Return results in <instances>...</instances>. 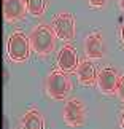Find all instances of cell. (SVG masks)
<instances>
[{
	"instance_id": "6da1fadb",
	"label": "cell",
	"mask_w": 124,
	"mask_h": 129,
	"mask_svg": "<svg viewBox=\"0 0 124 129\" xmlns=\"http://www.w3.org/2000/svg\"><path fill=\"white\" fill-rule=\"evenodd\" d=\"M30 45L32 49L35 51L38 56H46V54L53 53L54 46H56V34H54L51 26L46 24H38L33 27L30 34Z\"/></svg>"
},
{
	"instance_id": "7c38bea8",
	"label": "cell",
	"mask_w": 124,
	"mask_h": 129,
	"mask_svg": "<svg viewBox=\"0 0 124 129\" xmlns=\"http://www.w3.org/2000/svg\"><path fill=\"white\" fill-rule=\"evenodd\" d=\"M27 3V13L32 16H42L46 8V0H26Z\"/></svg>"
},
{
	"instance_id": "7a4b0ae2",
	"label": "cell",
	"mask_w": 124,
	"mask_h": 129,
	"mask_svg": "<svg viewBox=\"0 0 124 129\" xmlns=\"http://www.w3.org/2000/svg\"><path fill=\"white\" fill-rule=\"evenodd\" d=\"M30 38H29L24 32L14 30L8 38V46L7 53L10 61L13 62H26L30 54Z\"/></svg>"
},
{
	"instance_id": "5b68a950",
	"label": "cell",
	"mask_w": 124,
	"mask_h": 129,
	"mask_svg": "<svg viewBox=\"0 0 124 129\" xmlns=\"http://www.w3.org/2000/svg\"><path fill=\"white\" fill-rule=\"evenodd\" d=\"M62 116L65 124L72 126V127H78L83 126L86 121V107L80 99H70L62 110Z\"/></svg>"
},
{
	"instance_id": "8992f818",
	"label": "cell",
	"mask_w": 124,
	"mask_h": 129,
	"mask_svg": "<svg viewBox=\"0 0 124 129\" xmlns=\"http://www.w3.org/2000/svg\"><path fill=\"white\" fill-rule=\"evenodd\" d=\"M121 77L118 75L116 69L113 67H103L97 73V86L103 94H118Z\"/></svg>"
},
{
	"instance_id": "4fadbf2b",
	"label": "cell",
	"mask_w": 124,
	"mask_h": 129,
	"mask_svg": "<svg viewBox=\"0 0 124 129\" xmlns=\"http://www.w3.org/2000/svg\"><path fill=\"white\" fill-rule=\"evenodd\" d=\"M89 5H91L92 8H102V7H105L108 0H88Z\"/></svg>"
},
{
	"instance_id": "e0dca14e",
	"label": "cell",
	"mask_w": 124,
	"mask_h": 129,
	"mask_svg": "<svg viewBox=\"0 0 124 129\" xmlns=\"http://www.w3.org/2000/svg\"><path fill=\"white\" fill-rule=\"evenodd\" d=\"M121 37H122V42H124V26H122V29H121Z\"/></svg>"
},
{
	"instance_id": "52a82bcc",
	"label": "cell",
	"mask_w": 124,
	"mask_h": 129,
	"mask_svg": "<svg viewBox=\"0 0 124 129\" xmlns=\"http://www.w3.org/2000/svg\"><path fill=\"white\" fill-rule=\"evenodd\" d=\"M78 53L75 46L72 45H64L61 53L57 56V67L59 70L65 72V73H72V72H76L78 69Z\"/></svg>"
},
{
	"instance_id": "9c48e42d",
	"label": "cell",
	"mask_w": 124,
	"mask_h": 129,
	"mask_svg": "<svg viewBox=\"0 0 124 129\" xmlns=\"http://www.w3.org/2000/svg\"><path fill=\"white\" fill-rule=\"evenodd\" d=\"M84 53L89 59H102L103 57V38L100 32H94L84 40Z\"/></svg>"
},
{
	"instance_id": "30bf717a",
	"label": "cell",
	"mask_w": 124,
	"mask_h": 129,
	"mask_svg": "<svg viewBox=\"0 0 124 129\" xmlns=\"http://www.w3.org/2000/svg\"><path fill=\"white\" fill-rule=\"evenodd\" d=\"M75 73H76L80 83L84 85V86H92L94 83H97L96 67L92 66L91 61H81L80 64H78V69H76Z\"/></svg>"
},
{
	"instance_id": "5bb4252c",
	"label": "cell",
	"mask_w": 124,
	"mask_h": 129,
	"mask_svg": "<svg viewBox=\"0 0 124 129\" xmlns=\"http://www.w3.org/2000/svg\"><path fill=\"white\" fill-rule=\"evenodd\" d=\"M118 96L121 97V101L124 102V75L121 77V80H119V88H118Z\"/></svg>"
},
{
	"instance_id": "8fae6325",
	"label": "cell",
	"mask_w": 124,
	"mask_h": 129,
	"mask_svg": "<svg viewBox=\"0 0 124 129\" xmlns=\"http://www.w3.org/2000/svg\"><path fill=\"white\" fill-rule=\"evenodd\" d=\"M21 129H45L43 115L37 108L29 110L21 120Z\"/></svg>"
},
{
	"instance_id": "9a60e30c",
	"label": "cell",
	"mask_w": 124,
	"mask_h": 129,
	"mask_svg": "<svg viewBox=\"0 0 124 129\" xmlns=\"http://www.w3.org/2000/svg\"><path fill=\"white\" fill-rule=\"evenodd\" d=\"M119 124H121V129H124V110L121 112V116H119Z\"/></svg>"
},
{
	"instance_id": "3957f363",
	"label": "cell",
	"mask_w": 124,
	"mask_h": 129,
	"mask_svg": "<svg viewBox=\"0 0 124 129\" xmlns=\"http://www.w3.org/2000/svg\"><path fill=\"white\" fill-rule=\"evenodd\" d=\"M72 91V81L62 70H53L46 78V92L54 101H64Z\"/></svg>"
},
{
	"instance_id": "2e32d148",
	"label": "cell",
	"mask_w": 124,
	"mask_h": 129,
	"mask_svg": "<svg viewBox=\"0 0 124 129\" xmlns=\"http://www.w3.org/2000/svg\"><path fill=\"white\" fill-rule=\"evenodd\" d=\"M118 2H119V7L124 10V0H118Z\"/></svg>"
},
{
	"instance_id": "277c9868",
	"label": "cell",
	"mask_w": 124,
	"mask_h": 129,
	"mask_svg": "<svg viewBox=\"0 0 124 129\" xmlns=\"http://www.w3.org/2000/svg\"><path fill=\"white\" fill-rule=\"evenodd\" d=\"M51 27L59 40L70 42L75 38V18L70 13L62 11L56 14L51 21Z\"/></svg>"
},
{
	"instance_id": "ba28073f",
	"label": "cell",
	"mask_w": 124,
	"mask_h": 129,
	"mask_svg": "<svg viewBox=\"0 0 124 129\" xmlns=\"http://www.w3.org/2000/svg\"><path fill=\"white\" fill-rule=\"evenodd\" d=\"M26 0H3V19L7 22H16L26 16Z\"/></svg>"
}]
</instances>
